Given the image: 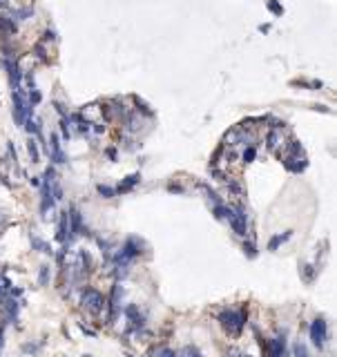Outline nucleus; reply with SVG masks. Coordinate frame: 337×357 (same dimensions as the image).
I'll use <instances>...</instances> for the list:
<instances>
[{
  "label": "nucleus",
  "mask_w": 337,
  "mask_h": 357,
  "mask_svg": "<svg viewBox=\"0 0 337 357\" xmlns=\"http://www.w3.org/2000/svg\"><path fill=\"white\" fill-rule=\"evenodd\" d=\"M244 319H246V312L241 310H223L221 315H219V322H221V326L226 328L230 335H239L241 333V326H244Z\"/></svg>",
  "instance_id": "f03ea898"
},
{
  "label": "nucleus",
  "mask_w": 337,
  "mask_h": 357,
  "mask_svg": "<svg viewBox=\"0 0 337 357\" xmlns=\"http://www.w3.org/2000/svg\"><path fill=\"white\" fill-rule=\"evenodd\" d=\"M326 337H328V324L324 319H315L311 324V339L317 348H322L326 344Z\"/></svg>",
  "instance_id": "20e7f679"
},
{
  "label": "nucleus",
  "mask_w": 337,
  "mask_h": 357,
  "mask_svg": "<svg viewBox=\"0 0 337 357\" xmlns=\"http://www.w3.org/2000/svg\"><path fill=\"white\" fill-rule=\"evenodd\" d=\"M52 154L56 163H65V154L60 152V145H58V134H52Z\"/></svg>",
  "instance_id": "9b49d317"
},
{
  "label": "nucleus",
  "mask_w": 337,
  "mask_h": 357,
  "mask_svg": "<svg viewBox=\"0 0 337 357\" xmlns=\"http://www.w3.org/2000/svg\"><path fill=\"white\" fill-rule=\"evenodd\" d=\"M181 357H201V353L196 348H192V346H188V348H183Z\"/></svg>",
  "instance_id": "a211bd4d"
},
{
  "label": "nucleus",
  "mask_w": 337,
  "mask_h": 357,
  "mask_svg": "<svg viewBox=\"0 0 337 357\" xmlns=\"http://www.w3.org/2000/svg\"><path fill=\"white\" fill-rule=\"evenodd\" d=\"M246 253H248L250 257H252V255H255V250H252V243H246Z\"/></svg>",
  "instance_id": "393cba45"
},
{
  "label": "nucleus",
  "mask_w": 337,
  "mask_h": 357,
  "mask_svg": "<svg viewBox=\"0 0 337 357\" xmlns=\"http://www.w3.org/2000/svg\"><path fill=\"white\" fill-rule=\"evenodd\" d=\"M141 127H143V116L141 114H130V116H127V130L139 132Z\"/></svg>",
  "instance_id": "f8f14e48"
},
{
  "label": "nucleus",
  "mask_w": 337,
  "mask_h": 357,
  "mask_svg": "<svg viewBox=\"0 0 337 357\" xmlns=\"http://www.w3.org/2000/svg\"><path fill=\"white\" fill-rule=\"evenodd\" d=\"M70 219H67V212L65 215H60V223H58V232H56V239L58 241H67L70 239Z\"/></svg>",
  "instance_id": "6e6552de"
},
{
  "label": "nucleus",
  "mask_w": 337,
  "mask_h": 357,
  "mask_svg": "<svg viewBox=\"0 0 337 357\" xmlns=\"http://www.w3.org/2000/svg\"><path fill=\"white\" fill-rule=\"evenodd\" d=\"M255 156H257L255 145H252V148H246V152H244V161H246V163H250V161H255Z\"/></svg>",
  "instance_id": "dca6fc26"
},
{
  "label": "nucleus",
  "mask_w": 337,
  "mask_h": 357,
  "mask_svg": "<svg viewBox=\"0 0 337 357\" xmlns=\"http://www.w3.org/2000/svg\"><path fill=\"white\" fill-rule=\"evenodd\" d=\"M81 119H87L89 123H94V119H100V108L98 105H87V108L81 112Z\"/></svg>",
  "instance_id": "9d476101"
},
{
  "label": "nucleus",
  "mask_w": 337,
  "mask_h": 357,
  "mask_svg": "<svg viewBox=\"0 0 337 357\" xmlns=\"http://www.w3.org/2000/svg\"><path fill=\"white\" fill-rule=\"evenodd\" d=\"M288 145H290V136H288V132H286V127L275 125L273 132L268 134V148H271V152L284 156L286 150H288Z\"/></svg>",
  "instance_id": "f257e3e1"
},
{
  "label": "nucleus",
  "mask_w": 337,
  "mask_h": 357,
  "mask_svg": "<svg viewBox=\"0 0 337 357\" xmlns=\"http://www.w3.org/2000/svg\"><path fill=\"white\" fill-rule=\"evenodd\" d=\"M286 355V344L282 337L277 339H271V344H268V357H284Z\"/></svg>",
  "instance_id": "0eeeda50"
},
{
  "label": "nucleus",
  "mask_w": 337,
  "mask_h": 357,
  "mask_svg": "<svg viewBox=\"0 0 337 357\" xmlns=\"http://www.w3.org/2000/svg\"><path fill=\"white\" fill-rule=\"evenodd\" d=\"M295 355H297V357H308L306 348H304V346H301V344H297V346H295Z\"/></svg>",
  "instance_id": "aec40b11"
},
{
  "label": "nucleus",
  "mask_w": 337,
  "mask_h": 357,
  "mask_svg": "<svg viewBox=\"0 0 337 357\" xmlns=\"http://www.w3.org/2000/svg\"><path fill=\"white\" fill-rule=\"evenodd\" d=\"M137 183H139V174H132V176H127L125 181H123L121 186L114 190V192H127V190L134 188V186H137Z\"/></svg>",
  "instance_id": "4468645a"
},
{
  "label": "nucleus",
  "mask_w": 337,
  "mask_h": 357,
  "mask_svg": "<svg viewBox=\"0 0 337 357\" xmlns=\"http://www.w3.org/2000/svg\"><path fill=\"white\" fill-rule=\"evenodd\" d=\"M125 312H127V317H130V322H132V326L134 328H139V326H143V315L139 312V308L134 304H130L125 308Z\"/></svg>",
  "instance_id": "1a4fd4ad"
},
{
  "label": "nucleus",
  "mask_w": 337,
  "mask_h": 357,
  "mask_svg": "<svg viewBox=\"0 0 337 357\" xmlns=\"http://www.w3.org/2000/svg\"><path fill=\"white\" fill-rule=\"evenodd\" d=\"M156 355H159V357H174V353H172L170 348H161V350H159V353H156Z\"/></svg>",
  "instance_id": "4be33fe9"
},
{
  "label": "nucleus",
  "mask_w": 337,
  "mask_h": 357,
  "mask_svg": "<svg viewBox=\"0 0 337 357\" xmlns=\"http://www.w3.org/2000/svg\"><path fill=\"white\" fill-rule=\"evenodd\" d=\"M268 7H271V9H275V11H277V14H282V7H279L277 3H268Z\"/></svg>",
  "instance_id": "b1692460"
},
{
  "label": "nucleus",
  "mask_w": 337,
  "mask_h": 357,
  "mask_svg": "<svg viewBox=\"0 0 337 357\" xmlns=\"http://www.w3.org/2000/svg\"><path fill=\"white\" fill-rule=\"evenodd\" d=\"M228 221L232 223L234 232L241 234V237H244V234L248 232V226H246V215H244V210H241V208L230 210V212H228Z\"/></svg>",
  "instance_id": "39448f33"
},
{
  "label": "nucleus",
  "mask_w": 337,
  "mask_h": 357,
  "mask_svg": "<svg viewBox=\"0 0 337 357\" xmlns=\"http://www.w3.org/2000/svg\"><path fill=\"white\" fill-rule=\"evenodd\" d=\"M38 100H41V94L33 89V92H31V103H38Z\"/></svg>",
  "instance_id": "5701e85b"
},
{
  "label": "nucleus",
  "mask_w": 337,
  "mask_h": 357,
  "mask_svg": "<svg viewBox=\"0 0 337 357\" xmlns=\"http://www.w3.org/2000/svg\"><path fill=\"white\" fill-rule=\"evenodd\" d=\"M286 239H290V230L288 232H284V234H279V237H275V239H271V243H268V248L271 250H277L279 245H282Z\"/></svg>",
  "instance_id": "2eb2a0df"
},
{
  "label": "nucleus",
  "mask_w": 337,
  "mask_h": 357,
  "mask_svg": "<svg viewBox=\"0 0 337 357\" xmlns=\"http://www.w3.org/2000/svg\"><path fill=\"white\" fill-rule=\"evenodd\" d=\"M47 281H49V270H47V268H43V270H41V283L45 286Z\"/></svg>",
  "instance_id": "412c9836"
},
{
  "label": "nucleus",
  "mask_w": 337,
  "mask_h": 357,
  "mask_svg": "<svg viewBox=\"0 0 337 357\" xmlns=\"http://www.w3.org/2000/svg\"><path fill=\"white\" fill-rule=\"evenodd\" d=\"M103 295L98 293V290H85L83 293V308L87 312H92V315H98L100 310H103Z\"/></svg>",
  "instance_id": "7ed1b4c3"
},
{
  "label": "nucleus",
  "mask_w": 337,
  "mask_h": 357,
  "mask_svg": "<svg viewBox=\"0 0 337 357\" xmlns=\"http://www.w3.org/2000/svg\"><path fill=\"white\" fill-rule=\"evenodd\" d=\"M0 31H3V33H16L14 20L7 18V16H0Z\"/></svg>",
  "instance_id": "ddd939ff"
},
{
  "label": "nucleus",
  "mask_w": 337,
  "mask_h": 357,
  "mask_svg": "<svg viewBox=\"0 0 337 357\" xmlns=\"http://www.w3.org/2000/svg\"><path fill=\"white\" fill-rule=\"evenodd\" d=\"M27 148H29V156H31V161H38V148H36V141H27Z\"/></svg>",
  "instance_id": "f3484780"
},
{
  "label": "nucleus",
  "mask_w": 337,
  "mask_h": 357,
  "mask_svg": "<svg viewBox=\"0 0 337 357\" xmlns=\"http://www.w3.org/2000/svg\"><path fill=\"white\" fill-rule=\"evenodd\" d=\"M5 5H7V0H0V7H5Z\"/></svg>",
  "instance_id": "a878e982"
},
{
  "label": "nucleus",
  "mask_w": 337,
  "mask_h": 357,
  "mask_svg": "<svg viewBox=\"0 0 337 357\" xmlns=\"http://www.w3.org/2000/svg\"><path fill=\"white\" fill-rule=\"evenodd\" d=\"M0 301H3V293H0Z\"/></svg>",
  "instance_id": "bb28decb"
},
{
  "label": "nucleus",
  "mask_w": 337,
  "mask_h": 357,
  "mask_svg": "<svg viewBox=\"0 0 337 357\" xmlns=\"http://www.w3.org/2000/svg\"><path fill=\"white\" fill-rule=\"evenodd\" d=\"M5 67H7V72H9V81H11V87H14V92H20V69H18V65L14 63L11 58H5Z\"/></svg>",
  "instance_id": "423d86ee"
},
{
  "label": "nucleus",
  "mask_w": 337,
  "mask_h": 357,
  "mask_svg": "<svg viewBox=\"0 0 337 357\" xmlns=\"http://www.w3.org/2000/svg\"><path fill=\"white\" fill-rule=\"evenodd\" d=\"M98 192L100 194H103V197H114V190H112V188H108V186H98Z\"/></svg>",
  "instance_id": "6ab92c4d"
}]
</instances>
